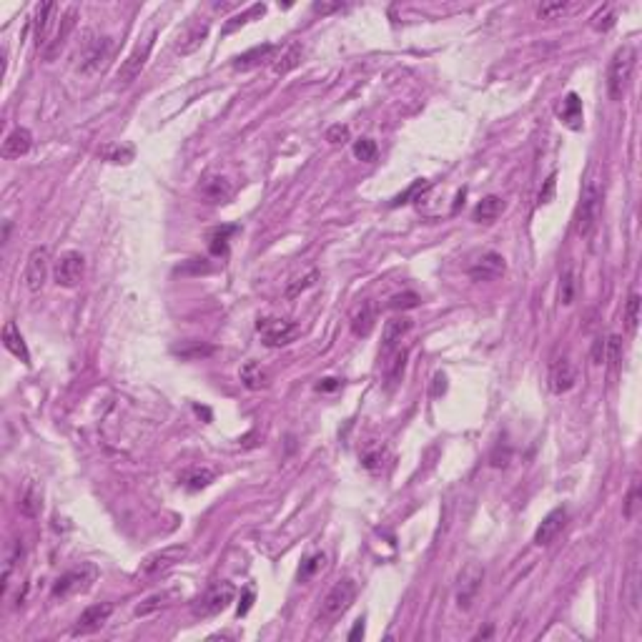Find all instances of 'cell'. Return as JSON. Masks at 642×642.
<instances>
[{"instance_id": "1", "label": "cell", "mask_w": 642, "mask_h": 642, "mask_svg": "<svg viewBox=\"0 0 642 642\" xmlns=\"http://www.w3.org/2000/svg\"><path fill=\"white\" fill-rule=\"evenodd\" d=\"M600 208H602V183L600 178L589 176L584 181L582 198H579L577 211H574V234L589 236V231H592L597 218H600Z\"/></svg>"}, {"instance_id": "2", "label": "cell", "mask_w": 642, "mask_h": 642, "mask_svg": "<svg viewBox=\"0 0 642 642\" xmlns=\"http://www.w3.org/2000/svg\"><path fill=\"white\" fill-rule=\"evenodd\" d=\"M635 58L637 55L632 46H622L612 55L610 68H607V93H610L612 101H622V96H625L632 70H635Z\"/></svg>"}, {"instance_id": "3", "label": "cell", "mask_w": 642, "mask_h": 642, "mask_svg": "<svg viewBox=\"0 0 642 642\" xmlns=\"http://www.w3.org/2000/svg\"><path fill=\"white\" fill-rule=\"evenodd\" d=\"M356 600V584L351 579H339L334 587L326 592L324 602H321V610H319V622H329L339 620L346 610L351 607V602Z\"/></svg>"}, {"instance_id": "4", "label": "cell", "mask_w": 642, "mask_h": 642, "mask_svg": "<svg viewBox=\"0 0 642 642\" xmlns=\"http://www.w3.org/2000/svg\"><path fill=\"white\" fill-rule=\"evenodd\" d=\"M482 584H484V567L479 562H467L456 577V589H454V597H456V607L459 610H472V605L477 602L479 592H482Z\"/></svg>"}, {"instance_id": "5", "label": "cell", "mask_w": 642, "mask_h": 642, "mask_svg": "<svg viewBox=\"0 0 642 642\" xmlns=\"http://www.w3.org/2000/svg\"><path fill=\"white\" fill-rule=\"evenodd\" d=\"M236 600V587L231 582H213L206 592L201 594L193 605V615L196 617H216L218 612L226 610L231 602Z\"/></svg>"}, {"instance_id": "6", "label": "cell", "mask_w": 642, "mask_h": 642, "mask_svg": "<svg viewBox=\"0 0 642 642\" xmlns=\"http://www.w3.org/2000/svg\"><path fill=\"white\" fill-rule=\"evenodd\" d=\"M98 577V569L93 567V565H80V567H73L68 569L65 574H60L58 582L53 584V597H60V600H65V597H73V594H80V592H88L90 584L96 582Z\"/></svg>"}, {"instance_id": "7", "label": "cell", "mask_w": 642, "mask_h": 642, "mask_svg": "<svg viewBox=\"0 0 642 642\" xmlns=\"http://www.w3.org/2000/svg\"><path fill=\"white\" fill-rule=\"evenodd\" d=\"M256 329L266 346H287L301 334V326L289 319H259Z\"/></svg>"}, {"instance_id": "8", "label": "cell", "mask_w": 642, "mask_h": 642, "mask_svg": "<svg viewBox=\"0 0 642 642\" xmlns=\"http://www.w3.org/2000/svg\"><path fill=\"white\" fill-rule=\"evenodd\" d=\"M156 36H159V33L151 31L149 36L141 38V41L136 43V48H133L131 53H128V58L123 60L121 68H118V83L128 85V83H133V80L139 78L141 70H144V65H146V60H149L151 50H154Z\"/></svg>"}, {"instance_id": "9", "label": "cell", "mask_w": 642, "mask_h": 642, "mask_svg": "<svg viewBox=\"0 0 642 642\" xmlns=\"http://www.w3.org/2000/svg\"><path fill=\"white\" fill-rule=\"evenodd\" d=\"M186 555H188L186 545L164 547V550H159V552H151L149 557L141 562L139 574H144V577H156V574L166 572V569H171V567H176L178 562H183Z\"/></svg>"}, {"instance_id": "10", "label": "cell", "mask_w": 642, "mask_h": 642, "mask_svg": "<svg viewBox=\"0 0 642 642\" xmlns=\"http://www.w3.org/2000/svg\"><path fill=\"white\" fill-rule=\"evenodd\" d=\"M208 31H211L208 18H191V21L178 31V36H176L173 50L181 55H191L193 50L201 48V43L208 38Z\"/></svg>"}, {"instance_id": "11", "label": "cell", "mask_w": 642, "mask_h": 642, "mask_svg": "<svg viewBox=\"0 0 642 642\" xmlns=\"http://www.w3.org/2000/svg\"><path fill=\"white\" fill-rule=\"evenodd\" d=\"M83 274H85V259H83V254H78V251H65V254H60V259L55 261L53 279L58 287H63V289L78 287Z\"/></svg>"}, {"instance_id": "12", "label": "cell", "mask_w": 642, "mask_h": 642, "mask_svg": "<svg viewBox=\"0 0 642 642\" xmlns=\"http://www.w3.org/2000/svg\"><path fill=\"white\" fill-rule=\"evenodd\" d=\"M504 271H507V264H504L502 254L497 251H487L482 254L479 259H474V264L469 266V277L474 282H497V279L504 277Z\"/></svg>"}, {"instance_id": "13", "label": "cell", "mask_w": 642, "mask_h": 642, "mask_svg": "<svg viewBox=\"0 0 642 642\" xmlns=\"http://www.w3.org/2000/svg\"><path fill=\"white\" fill-rule=\"evenodd\" d=\"M26 287L28 291L38 294L43 289V284H46V279H48V249H43V246H38V249L31 251V256H28L26 261Z\"/></svg>"}, {"instance_id": "14", "label": "cell", "mask_w": 642, "mask_h": 642, "mask_svg": "<svg viewBox=\"0 0 642 642\" xmlns=\"http://www.w3.org/2000/svg\"><path fill=\"white\" fill-rule=\"evenodd\" d=\"M113 615V605L111 602H101V605H90L85 607L83 612H80L78 622H75L73 627V635H93V632H98L103 625L108 622V617Z\"/></svg>"}, {"instance_id": "15", "label": "cell", "mask_w": 642, "mask_h": 642, "mask_svg": "<svg viewBox=\"0 0 642 642\" xmlns=\"http://www.w3.org/2000/svg\"><path fill=\"white\" fill-rule=\"evenodd\" d=\"M565 525H567V507H555V510L540 522V527H537L535 545L537 547L552 545V542L557 540L560 532L565 530Z\"/></svg>"}, {"instance_id": "16", "label": "cell", "mask_w": 642, "mask_h": 642, "mask_svg": "<svg viewBox=\"0 0 642 642\" xmlns=\"http://www.w3.org/2000/svg\"><path fill=\"white\" fill-rule=\"evenodd\" d=\"M577 382V369L567 356H557L550 366V389L552 394H565Z\"/></svg>"}, {"instance_id": "17", "label": "cell", "mask_w": 642, "mask_h": 642, "mask_svg": "<svg viewBox=\"0 0 642 642\" xmlns=\"http://www.w3.org/2000/svg\"><path fill=\"white\" fill-rule=\"evenodd\" d=\"M75 18H78V8H68V11L63 13V18H60V26L58 31H55V38L46 46V60H53L55 55H58V50L65 46V41H68V36L73 33L75 28Z\"/></svg>"}, {"instance_id": "18", "label": "cell", "mask_w": 642, "mask_h": 642, "mask_svg": "<svg viewBox=\"0 0 642 642\" xmlns=\"http://www.w3.org/2000/svg\"><path fill=\"white\" fill-rule=\"evenodd\" d=\"M198 191H201V196L206 198L208 203H223L231 198V193H234V188H231V183H228V178H223V176H206V178L201 181V186H198Z\"/></svg>"}, {"instance_id": "19", "label": "cell", "mask_w": 642, "mask_h": 642, "mask_svg": "<svg viewBox=\"0 0 642 642\" xmlns=\"http://www.w3.org/2000/svg\"><path fill=\"white\" fill-rule=\"evenodd\" d=\"M108 53H111V38H96V41H90L88 48H85V53H83L80 70H83V73H93L98 65L106 63Z\"/></svg>"}, {"instance_id": "20", "label": "cell", "mask_w": 642, "mask_h": 642, "mask_svg": "<svg viewBox=\"0 0 642 642\" xmlns=\"http://www.w3.org/2000/svg\"><path fill=\"white\" fill-rule=\"evenodd\" d=\"M33 146V133L28 128H16L8 133V139L3 141V159H21L31 151Z\"/></svg>"}, {"instance_id": "21", "label": "cell", "mask_w": 642, "mask_h": 642, "mask_svg": "<svg viewBox=\"0 0 642 642\" xmlns=\"http://www.w3.org/2000/svg\"><path fill=\"white\" fill-rule=\"evenodd\" d=\"M301 55H304L301 46H299V43H289V46L279 48V53L274 55V60H271V70H274L277 75L289 73V70H294L299 63H301Z\"/></svg>"}, {"instance_id": "22", "label": "cell", "mask_w": 642, "mask_h": 642, "mask_svg": "<svg viewBox=\"0 0 642 642\" xmlns=\"http://www.w3.org/2000/svg\"><path fill=\"white\" fill-rule=\"evenodd\" d=\"M412 331V319L409 316H394L384 324V351H394L397 344L404 339V336Z\"/></svg>"}, {"instance_id": "23", "label": "cell", "mask_w": 642, "mask_h": 642, "mask_svg": "<svg viewBox=\"0 0 642 642\" xmlns=\"http://www.w3.org/2000/svg\"><path fill=\"white\" fill-rule=\"evenodd\" d=\"M3 346H6L16 359H21L23 364H31V354H28L26 339H23V334L18 331L16 321H8V324L3 326Z\"/></svg>"}, {"instance_id": "24", "label": "cell", "mask_w": 642, "mask_h": 642, "mask_svg": "<svg viewBox=\"0 0 642 642\" xmlns=\"http://www.w3.org/2000/svg\"><path fill=\"white\" fill-rule=\"evenodd\" d=\"M279 53L277 46H271V43H264V46H256V48L246 50V53H241L239 58L234 60V68L236 70H249L254 68V65H259L261 60H274V55Z\"/></svg>"}, {"instance_id": "25", "label": "cell", "mask_w": 642, "mask_h": 642, "mask_svg": "<svg viewBox=\"0 0 642 642\" xmlns=\"http://www.w3.org/2000/svg\"><path fill=\"white\" fill-rule=\"evenodd\" d=\"M502 211H504V201H502V198H499V196H484L482 201L474 206L472 218L477 223H492V221H497V218L502 216Z\"/></svg>"}, {"instance_id": "26", "label": "cell", "mask_w": 642, "mask_h": 642, "mask_svg": "<svg viewBox=\"0 0 642 642\" xmlns=\"http://www.w3.org/2000/svg\"><path fill=\"white\" fill-rule=\"evenodd\" d=\"M241 382H244V387L249 389H266L271 382L269 372H266L264 366L259 364V361H246L244 366H241Z\"/></svg>"}, {"instance_id": "27", "label": "cell", "mask_w": 642, "mask_h": 642, "mask_svg": "<svg viewBox=\"0 0 642 642\" xmlns=\"http://www.w3.org/2000/svg\"><path fill=\"white\" fill-rule=\"evenodd\" d=\"M55 11H58V6H55V3H46V6L38 8L36 21H33V33H36V46H38V48H41V46H46V36H48L50 18H53Z\"/></svg>"}, {"instance_id": "28", "label": "cell", "mask_w": 642, "mask_h": 642, "mask_svg": "<svg viewBox=\"0 0 642 642\" xmlns=\"http://www.w3.org/2000/svg\"><path fill=\"white\" fill-rule=\"evenodd\" d=\"M43 494H41V489L36 487V484L33 482H28L26 484V489H23V494H21V502H18V507H21V512L26 517H38L41 515V510H43Z\"/></svg>"}, {"instance_id": "29", "label": "cell", "mask_w": 642, "mask_h": 642, "mask_svg": "<svg viewBox=\"0 0 642 642\" xmlns=\"http://www.w3.org/2000/svg\"><path fill=\"white\" fill-rule=\"evenodd\" d=\"M562 121L567 123L572 131H577L582 126V101H579L577 93H567V98L562 101V111H560Z\"/></svg>"}, {"instance_id": "30", "label": "cell", "mask_w": 642, "mask_h": 642, "mask_svg": "<svg viewBox=\"0 0 642 642\" xmlns=\"http://www.w3.org/2000/svg\"><path fill=\"white\" fill-rule=\"evenodd\" d=\"M98 156L108 164H131L136 151L128 144H106L103 149H98Z\"/></svg>"}, {"instance_id": "31", "label": "cell", "mask_w": 642, "mask_h": 642, "mask_svg": "<svg viewBox=\"0 0 642 642\" xmlns=\"http://www.w3.org/2000/svg\"><path fill=\"white\" fill-rule=\"evenodd\" d=\"M374 329V309L372 304H361L359 311L351 316V331L354 336H369Z\"/></svg>"}, {"instance_id": "32", "label": "cell", "mask_w": 642, "mask_h": 642, "mask_svg": "<svg viewBox=\"0 0 642 642\" xmlns=\"http://www.w3.org/2000/svg\"><path fill=\"white\" fill-rule=\"evenodd\" d=\"M183 484H186L188 489H193V492H196V489H203V487H208V484L213 482V472L211 469H206V467H193V469H188V472H183Z\"/></svg>"}, {"instance_id": "33", "label": "cell", "mask_w": 642, "mask_h": 642, "mask_svg": "<svg viewBox=\"0 0 642 642\" xmlns=\"http://www.w3.org/2000/svg\"><path fill=\"white\" fill-rule=\"evenodd\" d=\"M574 291H577V282H574V269L567 266L562 271V277H560V304L569 306L574 301Z\"/></svg>"}, {"instance_id": "34", "label": "cell", "mask_w": 642, "mask_h": 642, "mask_svg": "<svg viewBox=\"0 0 642 642\" xmlns=\"http://www.w3.org/2000/svg\"><path fill=\"white\" fill-rule=\"evenodd\" d=\"M264 13H266V6H264V3H256V6L246 8L244 13H239V16L231 18V21H228L226 26H223V33H234L236 28L246 26V23H249L251 18H261V16H264Z\"/></svg>"}, {"instance_id": "35", "label": "cell", "mask_w": 642, "mask_h": 642, "mask_svg": "<svg viewBox=\"0 0 642 642\" xmlns=\"http://www.w3.org/2000/svg\"><path fill=\"white\" fill-rule=\"evenodd\" d=\"M622 354H625V349H622V336L620 334H610L607 336V341H605V361L612 366V369H620Z\"/></svg>"}, {"instance_id": "36", "label": "cell", "mask_w": 642, "mask_h": 642, "mask_svg": "<svg viewBox=\"0 0 642 642\" xmlns=\"http://www.w3.org/2000/svg\"><path fill=\"white\" fill-rule=\"evenodd\" d=\"M640 504H642V492H640V482H632L630 487V494H627L625 499V507H622V515L627 517V520H635L637 512H640Z\"/></svg>"}, {"instance_id": "37", "label": "cell", "mask_w": 642, "mask_h": 642, "mask_svg": "<svg viewBox=\"0 0 642 642\" xmlns=\"http://www.w3.org/2000/svg\"><path fill=\"white\" fill-rule=\"evenodd\" d=\"M625 324H627V331H630V334H635L637 324H640V294H630V299H627Z\"/></svg>"}, {"instance_id": "38", "label": "cell", "mask_w": 642, "mask_h": 642, "mask_svg": "<svg viewBox=\"0 0 642 642\" xmlns=\"http://www.w3.org/2000/svg\"><path fill=\"white\" fill-rule=\"evenodd\" d=\"M354 156L359 161H366V164H372L377 161V144L372 139H359L354 144Z\"/></svg>"}, {"instance_id": "39", "label": "cell", "mask_w": 642, "mask_h": 642, "mask_svg": "<svg viewBox=\"0 0 642 642\" xmlns=\"http://www.w3.org/2000/svg\"><path fill=\"white\" fill-rule=\"evenodd\" d=\"M567 11H569V3H565V0H560V3H542L537 8V16L545 18V21H555V18L565 16Z\"/></svg>"}, {"instance_id": "40", "label": "cell", "mask_w": 642, "mask_h": 642, "mask_svg": "<svg viewBox=\"0 0 642 642\" xmlns=\"http://www.w3.org/2000/svg\"><path fill=\"white\" fill-rule=\"evenodd\" d=\"M236 228L234 226H226V228H216V231H213L211 234V251L213 254H226V249H228V244H226V239L231 234H234Z\"/></svg>"}, {"instance_id": "41", "label": "cell", "mask_w": 642, "mask_h": 642, "mask_svg": "<svg viewBox=\"0 0 642 642\" xmlns=\"http://www.w3.org/2000/svg\"><path fill=\"white\" fill-rule=\"evenodd\" d=\"M316 279H319L316 271H309L306 277L294 279V284H289V289H287V296H299V294L306 291L309 287H314V284H316Z\"/></svg>"}, {"instance_id": "42", "label": "cell", "mask_w": 642, "mask_h": 642, "mask_svg": "<svg viewBox=\"0 0 642 642\" xmlns=\"http://www.w3.org/2000/svg\"><path fill=\"white\" fill-rule=\"evenodd\" d=\"M404 366H407V349H399L397 354H394V361H392V366H389V372H387L389 382L397 384L399 379H402Z\"/></svg>"}, {"instance_id": "43", "label": "cell", "mask_w": 642, "mask_h": 642, "mask_svg": "<svg viewBox=\"0 0 642 642\" xmlns=\"http://www.w3.org/2000/svg\"><path fill=\"white\" fill-rule=\"evenodd\" d=\"M344 8V3H339V0H334V3H329V0H316L311 6V11L316 13V16H329V13H336Z\"/></svg>"}, {"instance_id": "44", "label": "cell", "mask_w": 642, "mask_h": 642, "mask_svg": "<svg viewBox=\"0 0 642 642\" xmlns=\"http://www.w3.org/2000/svg\"><path fill=\"white\" fill-rule=\"evenodd\" d=\"M326 141H329V144H346V141H349V128L346 126H331L329 131H326Z\"/></svg>"}, {"instance_id": "45", "label": "cell", "mask_w": 642, "mask_h": 642, "mask_svg": "<svg viewBox=\"0 0 642 642\" xmlns=\"http://www.w3.org/2000/svg\"><path fill=\"white\" fill-rule=\"evenodd\" d=\"M419 304V296L417 294H399V296H394L392 301H389V306L392 309H412Z\"/></svg>"}, {"instance_id": "46", "label": "cell", "mask_w": 642, "mask_h": 642, "mask_svg": "<svg viewBox=\"0 0 642 642\" xmlns=\"http://www.w3.org/2000/svg\"><path fill=\"white\" fill-rule=\"evenodd\" d=\"M427 188H429V183H427V181H417L414 186H409L407 191L402 193V196H397V198H394V203H392V206H399V203H407L409 198H412V196H417V193H419V191H427Z\"/></svg>"}, {"instance_id": "47", "label": "cell", "mask_w": 642, "mask_h": 642, "mask_svg": "<svg viewBox=\"0 0 642 642\" xmlns=\"http://www.w3.org/2000/svg\"><path fill=\"white\" fill-rule=\"evenodd\" d=\"M319 567H324V555H314V557H309L299 574H301V579H306V577H311Z\"/></svg>"}, {"instance_id": "48", "label": "cell", "mask_w": 642, "mask_h": 642, "mask_svg": "<svg viewBox=\"0 0 642 642\" xmlns=\"http://www.w3.org/2000/svg\"><path fill=\"white\" fill-rule=\"evenodd\" d=\"M592 26L597 28V31H607V28L615 26V16H612L610 8H605V13H597V16H594V23H592Z\"/></svg>"}, {"instance_id": "49", "label": "cell", "mask_w": 642, "mask_h": 642, "mask_svg": "<svg viewBox=\"0 0 642 642\" xmlns=\"http://www.w3.org/2000/svg\"><path fill=\"white\" fill-rule=\"evenodd\" d=\"M181 356H186V359H198V356H208L213 354L211 346H193V349H176Z\"/></svg>"}, {"instance_id": "50", "label": "cell", "mask_w": 642, "mask_h": 642, "mask_svg": "<svg viewBox=\"0 0 642 642\" xmlns=\"http://www.w3.org/2000/svg\"><path fill=\"white\" fill-rule=\"evenodd\" d=\"M555 183H557V176H550V178H547V183H545V188H542L540 191V203H550L552 201V193H555Z\"/></svg>"}, {"instance_id": "51", "label": "cell", "mask_w": 642, "mask_h": 642, "mask_svg": "<svg viewBox=\"0 0 642 642\" xmlns=\"http://www.w3.org/2000/svg\"><path fill=\"white\" fill-rule=\"evenodd\" d=\"M592 361H594V364H602V361H605V341H602V339L594 341V346H592Z\"/></svg>"}, {"instance_id": "52", "label": "cell", "mask_w": 642, "mask_h": 642, "mask_svg": "<svg viewBox=\"0 0 642 642\" xmlns=\"http://www.w3.org/2000/svg\"><path fill=\"white\" fill-rule=\"evenodd\" d=\"M359 637H364V620L356 622L354 630L349 632V640H359Z\"/></svg>"}, {"instance_id": "53", "label": "cell", "mask_w": 642, "mask_h": 642, "mask_svg": "<svg viewBox=\"0 0 642 642\" xmlns=\"http://www.w3.org/2000/svg\"><path fill=\"white\" fill-rule=\"evenodd\" d=\"M251 600H254V592H246L244 594V605H239V615H246V612H249V607H251Z\"/></svg>"}, {"instance_id": "54", "label": "cell", "mask_w": 642, "mask_h": 642, "mask_svg": "<svg viewBox=\"0 0 642 642\" xmlns=\"http://www.w3.org/2000/svg\"><path fill=\"white\" fill-rule=\"evenodd\" d=\"M434 382H437V387H434V392H432V394H434V397H439V392H444V389H446V384H444V382H446V379H444V374H437V377H434Z\"/></svg>"}, {"instance_id": "55", "label": "cell", "mask_w": 642, "mask_h": 642, "mask_svg": "<svg viewBox=\"0 0 642 642\" xmlns=\"http://www.w3.org/2000/svg\"><path fill=\"white\" fill-rule=\"evenodd\" d=\"M334 379H326V384H319V389H334Z\"/></svg>"}]
</instances>
